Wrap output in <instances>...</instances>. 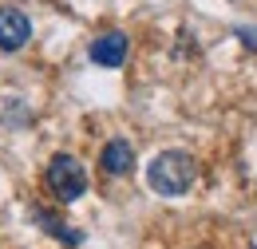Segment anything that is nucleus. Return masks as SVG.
<instances>
[{
    "label": "nucleus",
    "instance_id": "1",
    "mask_svg": "<svg viewBox=\"0 0 257 249\" xmlns=\"http://www.w3.org/2000/svg\"><path fill=\"white\" fill-rule=\"evenodd\" d=\"M198 178V162L186 151H162L151 166H147V186L162 194V198H178L186 194Z\"/></svg>",
    "mask_w": 257,
    "mask_h": 249
},
{
    "label": "nucleus",
    "instance_id": "2",
    "mask_svg": "<svg viewBox=\"0 0 257 249\" xmlns=\"http://www.w3.org/2000/svg\"><path fill=\"white\" fill-rule=\"evenodd\" d=\"M48 190L60 198V202H79L87 194V170L79 166V158L71 155H56L48 162V174H44Z\"/></svg>",
    "mask_w": 257,
    "mask_h": 249
},
{
    "label": "nucleus",
    "instance_id": "3",
    "mask_svg": "<svg viewBox=\"0 0 257 249\" xmlns=\"http://www.w3.org/2000/svg\"><path fill=\"white\" fill-rule=\"evenodd\" d=\"M32 40V20L20 8H0V52H20Z\"/></svg>",
    "mask_w": 257,
    "mask_h": 249
},
{
    "label": "nucleus",
    "instance_id": "4",
    "mask_svg": "<svg viewBox=\"0 0 257 249\" xmlns=\"http://www.w3.org/2000/svg\"><path fill=\"white\" fill-rule=\"evenodd\" d=\"M127 52L131 44L123 32H103V36L91 40V63H99V67H123Z\"/></svg>",
    "mask_w": 257,
    "mask_h": 249
},
{
    "label": "nucleus",
    "instance_id": "5",
    "mask_svg": "<svg viewBox=\"0 0 257 249\" xmlns=\"http://www.w3.org/2000/svg\"><path fill=\"white\" fill-rule=\"evenodd\" d=\"M99 162H103V174H111V178H123V174H131V166H135V151H131L127 139H111V143L103 147Z\"/></svg>",
    "mask_w": 257,
    "mask_h": 249
},
{
    "label": "nucleus",
    "instance_id": "6",
    "mask_svg": "<svg viewBox=\"0 0 257 249\" xmlns=\"http://www.w3.org/2000/svg\"><path fill=\"white\" fill-rule=\"evenodd\" d=\"M32 218L40 221V229H44V233H52V237H60L64 245H75V241H79V233H75V229H67V221L52 218L48 210H32Z\"/></svg>",
    "mask_w": 257,
    "mask_h": 249
},
{
    "label": "nucleus",
    "instance_id": "7",
    "mask_svg": "<svg viewBox=\"0 0 257 249\" xmlns=\"http://www.w3.org/2000/svg\"><path fill=\"white\" fill-rule=\"evenodd\" d=\"M237 40H241V48L257 52V28H237Z\"/></svg>",
    "mask_w": 257,
    "mask_h": 249
}]
</instances>
